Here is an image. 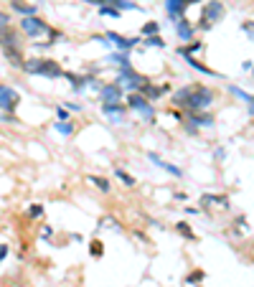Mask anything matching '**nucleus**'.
<instances>
[{"label":"nucleus","mask_w":254,"mask_h":287,"mask_svg":"<svg viewBox=\"0 0 254 287\" xmlns=\"http://www.w3.org/2000/svg\"><path fill=\"white\" fill-rule=\"evenodd\" d=\"M214 102V92L208 86H201V84H193V86H183L173 94V104L175 107H183L188 112H203L208 109Z\"/></svg>","instance_id":"1"},{"label":"nucleus","mask_w":254,"mask_h":287,"mask_svg":"<svg viewBox=\"0 0 254 287\" xmlns=\"http://www.w3.org/2000/svg\"><path fill=\"white\" fill-rule=\"evenodd\" d=\"M20 69L28 71V74H41V76H46V79H59V76H64V69L59 66V61H51V59H31V61H23Z\"/></svg>","instance_id":"2"},{"label":"nucleus","mask_w":254,"mask_h":287,"mask_svg":"<svg viewBox=\"0 0 254 287\" xmlns=\"http://www.w3.org/2000/svg\"><path fill=\"white\" fill-rule=\"evenodd\" d=\"M20 28H23V33H26V36H31V38L43 36V33L51 31V28L43 23L41 18H36V16H23V20H20Z\"/></svg>","instance_id":"3"},{"label":"nucleus","mask_w":254,"mask_h":287,"mask_svg":"<svg viewBox=\"0 0 254 287\" xmlns=\"http://www.w3.org/2000/svg\"><path fill=\"white\" fill-rule=\"evenodd\" d=\"M221 18H224V5L219 3V0H211V3L206 5V10H203L201 20H206V23H201V28H211V23H219Z\"/></svg>","instance_id":"4"},{"label":"nucleus","mask_w":254,"mask_h":287,"mask_svg":"<svg viewBox=\"0 0 254 287\" xmlns=\"http://www.w3.org/2000/svg\"><path fill=\"white\" fill-rule=\"evenodd\" d=\"M18 102H20V97H18V92L13 89V86H3L0 84V109H16L18 107Z\"/></svg>","instance_id":"5"},{"label":"nucleus","mask_w":254,"mask_h":287,"mask_svg":"<svg viewBox=\"0 0 254 287\" xmlns=\"http://www.w3.org/2000/svg\"><path fill=\"white\" fill-rule=\"evenodd\" d=\"M127 102H130V107L135 109V112H140L145 119H152V117H155V112H152V107L148 104V99H145V97H140V94H130Z\"/></svg>","instance_id":"6"},{"label":"nucleus","mask_w":254,"mask_h":287,"mask_svg":"<svg viewBox=\"0 0 254 287\" xmlns=\"http://www.w3.org/2000/svg\"><path fill=\"white\" fill-rule=\"evenodd\" d=\"M193 3H198V0H165V10H168V16L173 20H181L183 18V10L188 8V5H193Z\"/></svg>","instance_id":"7"},{"label":"nucleus","mask_w":254,"mask_h":287,"mask_svg":"<svg viewBox=\"0 0 254 287\" xmlns=\"http://www.w3.org/2000/svg\"><path fill=\"white\" fill-rule=\"evenodd\" d=\"M0 46H3V49H20V36H18V31H13L10 26L0 28Z\"/></svg>","instance_id":"8"},{"label":"nucleus","mask_w":254,"mask_h":287,"mask_svg":"<svg viewBox=\"0 0 254 287\" xmlns=\"http://www.w3.org/2000/svg\"><path fill=\"white\" fill-rule=\"evenodd\" d=\"M119 82H125L130 89H142V84H145L148 79H145V76H140L137 71H132L130 66H125V69H122V76H119Z\"/></svg>","instance_id":"9"},{"label":"nucleus","mask_w":254,"mask_h":287,"mask_svg":"<svg viewBox=\"0 0 254 287\" xmlns=\"http://www.w3.org/2000/svg\"><path fill=\"white\" fill-rule=\"evenodd\" d=\"M104 38H107L109 43H115V46H117L119 51H130V49L137 43V38H125V36H119V33H112V31H109Z\"/></svg>","instance_id":"10"},{"label":"nucleus","mask_w":254,"mask_h":287,"mask_svg":"<svg viewBox=\"0 0 254 287\" xmlns=\"http://www.w3.org/2000/svg\"><path fill=\"white\" fill-rule=\"evenodd\" d=\"M119 97H122V92H119L117 84H107V86H102V102H104V104H117Z\"/></svg>","instance_id":"11"},{"label":"nucleus","mask_w":254,"mask_h":287,"mask_svg":"<svg viewBox=\"0 0 254 287\" xmlns=\"http://www.w3.org/2000/svg\"><path fill=\"white\" fill-rule=\"evenodd\" d=\"M102 109H104V115H107L109 119H112V122H115V125H119V122H125V109H122V107H119V102H117V104H104Z\"/></svg>","instance_id":"12"},{"label":"nucleus","mask_w":254,"mask_h":287,"mask_svg":"<svg viewBox=\"0 0 254 287\" xmlns=\"http://www.w3.org/2000/svg\"><path fill=\"white\" fill-rule=\"evenodd\" d=\"M181 53H183V56H186V61H188V66H193V69H198V71H201V74H208V76H219V74H216L214 69H208V66H203L201 61H196V59H193V56H191V53H188V51H186V49H183Z\"/></svg>","instance_id":"13"},{"label":"nucleus","mask_w":254,"mask_h":287,"mask_svg":"<svg viewBox=\"0 0 254 287\" xmlns=\"http://www.w3.org/2000/svg\"><path fill=\"white\" fill-rule=\"evenodd\" d=\"M175 31H178V36L183 38V41H191L193 38V28H191V23L188 20H175Z\"/></svg>","instance_id":"14"},{"label":"nucleus","mask_w":254,"mask_h":287,"mask_svg":"<svg viewBox=\"0 0 254 287\" xmlns=\"http://www.w3.org/2000/svg\"><path fill=\"white\" fill-rule=\"evenodd\" d=\"M5 59L10 61V64H13V66H18V69H20V66H23V53H20V49H5Z\"/></svg>","instance_id":"15"},{"label":"nucleus","mask_w":254,"mask_h":287,"mask_svg":"<svg viewBox=\"0 0 254 287\" xmlns=\"http://www.w3.org/2000/svg\"><path fill=\"white\" fill-rule=\"evenodd\" d=\"M10 8L18 10V13H23V16H36V8L23 3V0H10Z\"/></svg>","instance_id":"16"},{"label":"nucleus","mask_w":254,"mask_h":287,"mask_svg":"<svg viewBox=\"0 0 254 287\" xmlns=\"http://www.w3.org/2000/svg\"><path fill=\"white\" fill-rule=\"evenodd\" d=\"M201 203L208 208V206H214V203H219V206H226L229 203V198L226 196H211V193H206L203 198H201Z\"/></svg>","instance_id":"17"},{"label":"nucleus","mask_w":254,"mask_h":287,"mask_svg":"<svg viewBox=\"0 0 254 287\" xmlns=\"http://www.w3.org/2000/svg\"><path fill=\"white\" fill-rule=\"evenodd\" d=\"M89 183H94L102 193H109V181H104V178H99V175H89Z\"/></svg>","instance_id":"18"},{"label":"nucleus","mask_w":254,"mask_h":287,"mask_svg":"<svg viewBox=\"0 0 254 287\" xmlns=\"http://www.w3.org/2000/svg\"><path fill=\"white\" fill-rule=\"evenodd\" d=\"M191 122H198V125H214V119L208 115H198V112H191Z\"/></svg>","instance_id":"19"},{"label":"nucleus","mask_w":254,"mask_h":287,"mask_svg":"<svg viewBox=\"0 0 254 287\" xmlns=\"http://www.w3.org/2000/svg\"><path fill=\"white\" fill-rule=\"evenodd\" d=\"M107 61H115V64H122V69L125 66H130V61H127V53L122 51V53H112V56H109Z\"/></svg>","instance_id":"20"},{"label":"nucleus","mask_w":254,"mask_h":287,"mask_svg":"<svg viewBox=\"0 0 254 287\" xmlns=\"http://www.w3.org/2000/svg\"><path fill=\"white\" fill-rule=\"evenodd\" d=\"M231 92H234V94H237L239 99H244L247 104H252V102H254V97H252V94H247L244 89H239V86H231Z\"/></svg>","instance_id":"21"},{"label":"nucleus","mask_w":254,"mask_h":287,"mask_svg":"<svg viewBox=\"0 0 254 287\" xmlns=\"http://www.w3.org/2000/svg\"><path fill=\"white\" fill-rule=\"evenodd\" d=\"M99 13H102V16H112V18H119V10L112 8V5H102V8H99Z\"/></svg>","instance_id":"22"},{"label":"nucleus","mask_w":254,"mask_h":287,"mask_svg":"<svg viewBox=\"0 0 254 287\" xmlns=\"http://www.w3.org/2000/svg\"><path fill=\"white\" fill-rule=\"evenodd\" d=\"M115 175H117V178H119V181H122L125 186H135V178H132V175H127L125 170H117Z\"/></svg>","instance_id":"23"},{"label":"nucleus","mask_w":254,"mask_h":287,"mask_svg":"<svg viewBox=\"0 0 254 287\" xmlns=\"http://www.w3.org/2000/svg\"><path fill=\"white\" fill-rule=\"evenodd\" d=\"M145 43H148V46H158V49H163V46H165L160 36H148V38H145Z\"/></svg>","instance_id":"24"},{"label":"nucleus","mask_w":254,"mask_h":287,"mask_svg":"<svg viewBox=\"0 0 254 287\" xmlns=\"http://www.w3.org/2000/svg\"><path fill=\"white\" fill-rule=\"evenodd\" d=\"M89 252H92L94 257H102V241H97V239H94V241H92V247H89Z\"/></svg>","instance_id":"25"},{"label":"nucleus","mask_w":254,"mask_h":287,"mask_svg":"<svg viewBox=\"0 0 254 287\" xmlns=\"http://www.w3.org/2000/svg\"><path fill=\"white\" fill-rule=\"evenodd\" d=\"M142 33H145V36H155V33H158V23H145Z\"/></svg>","instance_id":"26"},{"label":"nucleus","mask_w":254,"mask_h":287,"mask_svg":"<svg viewBox=\"0 0 254 287\" xmlns=\"http://www.w3.org/2000/svg\"><path fill=\"white\" fill-rule=\"evenodd\" d=\"M56 130L64 132V135H71L74 132V125H64V122H56Z\"/></svg>","instance_id":"27"},{"label":"nucleus","mask_w":254,"mask_h":287,"mask_svg":"<svg viewBox=\"0 0 254 287\" xmlns=\"http://www.w3.org/2000/svg\"><path fill=\"white\" fill-rule=\"evenodd\" d=\"M175 229H178V231H181V234H183L186 239H193V231H191L188 226H186V224H178V226H175Z\"/></svg>","instance_id":"28"},{"label":"nucleus","mask_w":254,"mask_h":287,"mask_svg":"<svg viewBox=\"0 0 254 287\" xmlns=\"http://www.w3.org/2000/svg\"><path fill=\"white\" fill-rule=\"evenodd\" d=\"M5 26H10V16L0 10V28H5Z\"/></svg>","instance_id":"29"},{"label":"nucleus","mask_w":254,"mask_h":287,"mask_svg":"<svg viewBox=\"0 0 254 287\" xmlns=\"http://www.w3.org/2000/svg\"><path fill=\"white\" fill-rule=\"evenodd\" d=\"M43 214V208L41 206H33V208H28V216H33V219H36V216H41Z\"/></svg>","instance_id":"30"},{"label":"nucleus","mask_w":254,"mask_h":287,"mask_svg":"<svg viewBox=\"0 0 254 287\" xmlns=\"http://www.w3.org/2000/svg\"><path fill=\"white\" fill-rule=\"evenodd\" d=\"M5 254H8V247H5V244H0V262H3Z\"/></svg>","instance_id":"31"},{"label":"nucleus","mask_w":254,"mask_h":287,"mask_svg":"<svg viewBox=\"0 0 254 287\" xmlns=\"http://www.w3.org/2000/svg\"><path fill=\"white\" fill-rule=\"evenodd\" d=\"M244 31L249 33V36H252V41H254V26H249V23H247V26H244Z\"/></svg>","instance_id":"32"},{"label":"nucleus","mask_w":254,"mask_h":287,"mask_svg":"<svg viewBox=\"0 0 254 287\" xmlns=\"http://www.w3.org/2000/svg\"><path fill=\"white\" fill-rule=\"evenodd\" d=\"M249 112H252V115H254V102H252V104H249Z\"/></svg>","instance_id":"33"}]
</instances>
